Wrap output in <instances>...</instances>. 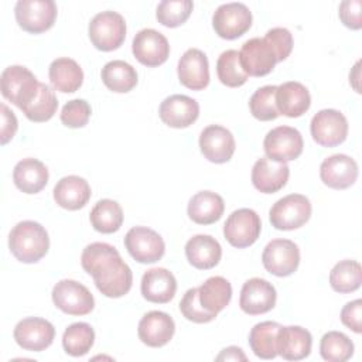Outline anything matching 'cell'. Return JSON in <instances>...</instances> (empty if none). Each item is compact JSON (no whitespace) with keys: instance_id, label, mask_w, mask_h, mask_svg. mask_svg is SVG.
I'll return each mask as SVG.
<instances>
[{"instance_id":"6da1fadb","label":"cell","mask_w":362,"mask_h":362,"mask_svg":"<svg viewBox=\"0 0 362 362\" xmlns=\"http://www.w3.org/2000/svg\"><path fill=\"white\" fill-rule=\"evenodd\" d=\"M81 264L103 296L119 298L130 291L133 273L115 246L105 242L88 245L82 252Z\"/></svg>"},{"instance_id":"7a4b0ae2","label":"cell","mask_w":362,"mask_h":362,"mask_svg":"<svg viewBox=\"0 0 362 362\" xmlns=\"http://www.w3.org/2000/svg\"><path fill=\"white\" fill-rule=\"evenodd\" d=\"M8 247L18 262L37 263L49 249L48 232L35 221H21L10 230Z\"/></svg>"},{"instance_id":"3957f363","label":"cell","mask_w":362,"mask_h":362,"mask_svg":"<svg viewBox=\"0 0 362 362\" xmlns=\"http://www.w3.org/2000/svg\"><path fill=\"white\" fill-rule=\"evenodd\" d=\"M40 83L34 74L21 65L7 66L0 78L1 95L18 109H24L37 96Z\"/></svg>"},{"instance_id":"277c9868","label":"cell","mask_w":362,"mask_h":362,"mask_svg":"<svg viewBox=\"0 0 362 362\" xmlns=\"http://www.w3.org/2000/svg\"><path fill=\"white\" fill-rule=\"evenodd\" d=\"M89 38L96 49L113 51L117 49L126 38V23L122 14L106 10L98 13L88 27Z\"/></svg>"},{"instance_id":"5b68a950","label":"cell","mask_w":362,"mask_h":362,"mask_svg":"<svg viewBox=\"0 0 362 362\" xmlns=\"http://www.w3.org/2000/svg\"><path fill=\"white\" fill-rule=\"evenodd\" d=\"M311 216V202L305 195L288 194L270 208L269 219L279 230H293L301 228Z\"/></svg>"},{"instance_id":"8992f818","label":"cell","mask_w":362,"mask_h":362,"mask_svg":"<svg viewBox=\"0 0 362 362\" xmlns=\"http://www.w3.org/2000/svg\"><path fill=\"white\" fill-rule=\"evenodd\" d=\"M18 25L31 34L49 30L57 18V4L52 0H18L14 7Z\"/></svg>"},{"instance_id":"52a82bcc","label":"cell","mask_w":362,"mask_h":362,"mask_svg":"<svg viewBox=\"0 0 362 362\" xmlns=\"http://www.w3.org/2000/svg\"><path fill=\"white\" fill-rule=\"evenodd\" d=\"M51 296L55 307L68 315H86L95 307L92 293L83 284L71 279L58 281Z\"/></svg>"},{"instance_id":"ba28073f","label":"cell","mask_w":362,"mask_h":362,"mask_svg":"<svg viewBox=\"0 0 362 362\" xmlns=\"http://www.w3.org/2000/svg\"><path fill=\"white\" fill-rule=\"evenodd\" d=\"M304 141L301 133L291 126H277L272 129L264 140L263 148L267 158L287 163L300 157L303 153Z\"/></svg>"},{"instance_id":"9c48e42d","label":"cell","mask_w":362,"mask_h":362,"mask_svg":"<svg viewBox=\"0 0 362 362\" xmlns=\"http://www.w3.org/2000/svg\"><path fill=\"white\" fill-rule=\"evenodd\" d=\"M260 230V218L250 208H240L233 211L223 225L225 239L238 249L253 245L257 240Z\"/></svg>"},{"instance_id":"30bf717a","label":"cell","mask_w":362,"mask_h":362,"mask_svg":"<svg viewBox=\"0 0 362 362\" xmlns=\"http://www.w3.org/2000/svg\"><path fill=\"white\" fill-rule=\"evenodd\" d=\"M310 132L317 144L335 147L345 141L348 136V122L339 110L322 109L313 116Z\"/></svg>"},{"instance_id":"8fae6325","label":"cell","mask_w":362,"mask_h":362,"mask_svg":"<svg viewBox=\"0 0 362 362\" xmlns=\"http://www.w3.org/2000/svg\"><path fill=\"white\" fill-rule=\"evenodd\" d=\"M212 25L221 38L236 40L250 28L252 13L243 3H225L215 10Z\"/></svg>"},{"instance_id":"7c38bea8","label":"cell","mask_w":362,"mask_h":362,"mask_svg":"<svg viewBox=\"0 0 362 362\" xmlns=\"http://www.w3.org/2000/svg\"><path fill=\"white\" fill-rule=\"evenodd\" d=\"M124 246L129 255L139 263H156L165 252L163 238L146 226H134L124 236Z\"/></svg>"},{"instance_id":"4fadbf2b","label":"cell","mask_w":362,"mask_h":362,"mask_svg":"<svg viewBox=\"0 0 362 362\" xmlns=\"http://www.w3.org/2000/svg\"><path fill=\"white\" fill-rule=\"evenodd\" d=\"M262 262L269 273L277 277H286L297 270L300 264V249L290 239H273L266 245Z\"/></svg>"},{"instance_id":"5bb4252c","label":"cell","mask_w":362,"mask_h":362,"mask_svg":"<svg viewBox=\"0 0 362 362\" xmlns=\"http://www.w3.org/2000/svg\"><path fill=\"white\" fill-rule=\"evenodd\" d=\"M13 337L18 346L31 352L47 349L55 337L54 325L44 318L28 317L17 322Z\"/></svg>"},{"instance_id":"9a60e30c","label":"cell","mask_w":362,"mask_h":362,"mask_svg":"<svg viewBox=\"0 0 362 362\" xmlns=\"http://www.w3.org/2000/svg\"><path fill=\"white\" fill-rule=\"evenodd\" d=\"M132 51L140 64L153 68L167 61L170 55V44L160 31L154 28H143L134 35Z\"/></svg>"},{"instance_id":"2e32d148","label":"cell","mask_w":362,"mask_h":362,"mask_svg":"<svg viewBox=\"0 0 362 362\" xmlns=\"http://www.w3.org/2000/svg\"><path fill=\"white\" fill-rule=\"evenodd\" d=\"M239 59L243 71L250 76H264L270 74L277 64L276 54L264 38H250L243 42L239 51Z\"/></svg>"},{"instance_id":"e0dca14e","label":"cell","mask_w":362,"mask_h":362,"mask_svg":"<svg viewBox=\"0 0 362 362\" xmlns=\"http://www.w3.org/2000/svg\"><path fill=\"white\" fill-rule=\"evenodd\" d=\"M277 293L272 283L264 279L253 277L243 283L239 305L249 315H259L270 311L276 305Z\"/></svg>"},{"instance_id":"ac0fdd59","label":"cell","mask_w":362,"mask_h":362,"mask_svg":"<svg viewBox=\"0 0 362 362\" xmlns=\"http://www.w3.org/2000/svg\"><path fill=\"white\" fill-rule=\"evenodd\" d=\"M199 148L206 160L215 164L229 161L235 153L233 134L223 126H206L199 136Z\"/></svg>"},{"instance_id":"d6986e66","label":"cell","mask_w":362,"mask_h":362,"mask_svg":"<svg viewBox=\"0 0 362 362\" xmlns=\"http://www.w3.org/2000/svg\"><path fill=\"white\" fill-rule=\"evenodd\" d=\"M158 115L163 123L174 129H184L191 126L199 116V105L195 99L187 95H171L165 98Z\"/></svg>"},{"instance_id":"ffe728a7","label":"cell","mask_w":362,"mask_h":362,"mask_svg":"<svg viewBox=\"0 0 362 362\" xmlns=\"http://www.w3.org/2000/svg\"><path fill=\"white\" fill-rule=\"evenodd\" d=\"M321 181L334 189L349 188L358 178V164L346 154H332L320 165Z\"/></svg>"},{"instance_id":"44dd1931","label":"cell","mask_w":362,"mask_h":362,"mask_svg":"<svg viewBox=\"0 0 362 362\" xmlns=\"http://www.w3.org/2000/svg\"><path fill=\"white\" fill-rule=\"evenodd\" d=\"M178 79L192 90H202L209 83V64L206 55L198 48L187 49L178 61Z\"/></svg>"},{"instance_id":"7402d4cb","label":"cell","mask_w":362,"mask_h":362,"mask_svg":"<svg viewBox=\"0 0 362 362\" xmlns=\"http://www.w3.org/2000/svg\"><path fill=\"white\" fill-rule=\"evenodd\" d=\"M175 332L174 320L163 311H150L139 322L137 334L143 344L151 348L167 345Z\"/></svg>"},{"instance_id":"603a6c76","label":"cell","mask_w":362,"mask_h":362,"mask_svg":"<svg viewBox=\"0 0 362 362\" xmlns=\"http://www.w3.org/2000/svg\"><path fill=\"white\" fill-rule=\"evenodd\" d=\"M290 168L286 163H279L267 157L259 158L252 168V182L263 194L280 191L288 180Z\"/></svg>"},{"instance_id":"cb8c5ba5","label":"cell","mask_w":362,"mask_h":362,"mask_svg":"<svg viewBox=\"0 0 362 362\" xmlns=\"http://www.w3.org/2000/svg\"><path fill=\"white\" fill-rule=\"evenodd\" d=\"M313 337L310 331L298 325L280 327L277 332V355L286 361H301L311 352Z\"/></svg>"},{"instance_id":"d4e9b609","label":"cell","mask_w":362,"mask_h":362,"mask_svg":"<svg viewBox=\"0 0 362 362\" xmlns=\"http://www.w3.org/2000/svg\"><path fill=\"white\" fill-rule=\"evenodd\" d=\"M140 288L147 301L165 304L175 296L177 280L170 270L164 267H153L143 274Z\"/></svg>"},{"instance_id":"484cf974","label":"cell","mask_w":362,"mask_h":362,"mask_svg":"<svg viewBox=\"0 0 362 362\" xmlns=\"http://www.w3.org/2000/svg\"><path fill=\"white\" fill-rule=\"evenodd\" d=\"M310 105L311 96L303 83L288 81L277 86L276 106L280 115L287 117H300L310 109Z\"/></svg>"},{"instance_id":"4316f807","label":"cell","mask_w":362,"mask_h":362,"mask_svg":"<svg viewBox=\"0 0 362 362\" xmlns=\"http://www.w3.org/2000/svg\"><path fill=\"white\" fill-rule=\"evenodd\" d=\"M90 198V187L88 181L79 175L62 177L54 187L55 202L68 211L83 208Z\"/></svg>"},{"instance_id":"83f0119b","label":"cell","mask_w":362,"mask_h":362,"mask_svg":"<svg viewBox=\"0 0 362 362\" xmlns=\"http://www.w3.org/2000/svg\"><path fill=\"white\" fill-rule=\"evenodd\" d=\"M185 256L195 269L208 270L219 263L222 247L211 235H195L185 243Z\"/></svg>"},{"instance_id":"f1b7e54d","label":"cell","mask_w":362,"mask_h":362,"mask_svg":"<svg viewBox=\"0 0 362 362\" xmlns=\"http://www.w3.org/2000/svg\"><path fill=\"white\" fill-rule=\"evenodd\" d=\"M48 168L37 158L27 157L20 160L13 170V181L24 194H37L48 182Z\"/></svg>"},{"instance_id":"f546056e","label":"cell","mask_w":362,"mask_h":362,"mask_svg":"<svg viewBox=\"0 0 362 362\" xmlns=\"http://www.w3.org/2000/svg\"><path fill=\"white\" fill-rule=\"evenodd\" d=\"M225 211L223 199L212 191H199L188 202V216L198 225H211L221 219Z\"/></svg>"},{"instance_id":"4dcf8cb0","label":"cell","mask_w":362,"mask_h":362,"mask_svg":"<svg viewBox=\"0 0 362 362\" xmlns=\"http://www.w3.org/2000/svg\"><path fill=\"white\" fill-rule=\"evenodd\" d=\"M48 76L51 85L62 93L76 92L83 82V72L79 64L75 59L65 57L57 58L51 62Z\"/></svg>"},{"instance_id":"1f68e13d","label":"cell","mask_w":362,"mask_h":362,"mask_svg":"<svg viewBox=\"0 0 362 362\" xmlns=\"http://www.w3.org/2000/svg\"><path fill=\"white\" fill-rule=\"evenodd\" d=\"M198 297L202 307L209 313H221L232 298V286L222 276H214L198 287Z\"/></svg>"},{"instance_id":"d6a6232c","label":"cell","mask_w":362,"mask_h":362,"mask_svg":"<svg viewBox=\"0 0 362 362\" xmlns=\"http://www.w3.org/2000/svg\"><path fill=\"white\" fill-rule=\"evenodd\" d=\"M105 86L117 93L130 92L137 85V72L126 61L113 59L105 64L100 72Z\"/></svg>"},{"instance_id":"836d02e7","label":"cell","mask_w":362,"mask_h":362,"mask_svg":"<svg viewBox=\"0 0 362 362\" xmlns=\"http://www.w3.org/2000/svg\"><path fill=\"white\" fill-rule=\"evenodd\" d=\"M281 325L274 321L256 324L249 334V345L253 354L260 359H273L277 356V332Z\"/></svg>"},{"instance_id":"e575fe53","label":"cell","mask_w":362,"mask_h":362,"mask_svg":"<svg viewBox=\"0 0 362 362\" xmlns=\"http://www.w3.org/2000/svg\"><path fill=\"white\" fill-rule=\"evenodd\" d=\"M95 230L100 233L117 232L123 223L122 206L113 199H100L95 204L89 215Z\"/></svg>"},{"instance_id":"d590c367","label":"cell","mask_w":362,"mask_h":362,"mask_svg":"<svg viewBox=\"0 0 362 362\" xmlns=\"http://www.w3.org/2000/svg\"><path fill=\"white\" fill-rule=\"evenodd\" d=\"M362 283V267L355 260L338 262L329 273V284L337 293H352L361 287Z\"/></svg>"},{"instance_id":"8d00e7d4","label":"cell","mask_w":362,"mask_h":362,"mask_svg":"<svg viewBox=\"0 0 362 362\" xmlns=\"http://www.w3.org/2000/svg\"><path fill=\"white\" fill-rule=\"evenodd\" d=\"M95 342V331L86 322L71 324L62 335L64 351L71 356L86 355Z\"/></svg>"},{"instance_id":"74e56055","label":"cell","mask_w":362,"mask_h":362,"mask_svg":"<svg viewBox=\"0 0 362 362\" xmlns=\"http://www.w3.org/2000/svg\"><path fill=\"white\" fill-rule=\"evenodd\" d=\"M57 107L58 100L54 90L45 83H40L37 96L21 110L28 120L41 123L49 120L55 115Z\"/></svg>"},{"instance_id":"f35d334b","label":"cell","mask_w":362,"mask_h":362,"mask_svg":"<svg viewBox=\"0 0 362 362\" xmlns=\"http://www.w3.org/2000/svg\"><path fill=\"white\" fill-rule=\"evenodd\" d=\"M216 74L218 79L229 88L242 86L249 78L240 65L239 52L236 49H226L219 55L216 61Z\"/></svg>"},{"instance_id":"ab89813d","label":"cell","mask_w":362,"mask_h":362,"mask_svg":"<svg viewBox=\"0 0 362 362\" xmlns=\"http://www.w3.org/2000/svg\"><path fill=\"white\" fill-rule=\"evenodd\" d=\"M320 354L328 362H345L354 355V344L344 332L329 331L321 338Z\"/></svg>"},{"instance_id":"60d3db41","label":"cell","mask_w":362,"mask_h":362,"mask_svg":"<svg viewBox=\"0 0 362 362\" xmlns=\"http://www.w3.org/2000/svg\"><path fill=\"white\" fill-rule=\"evenodd\" d=\"M276 85H266L259 88L249 100V109L253 117L262 122L274 120L279 117V110L276 106Z\"/></svg>"},{"instance_id":"b9f144b4","label":"cell","mask_w":362,"mask_h":362,"mask_svg":"<svg viewBox=\"0 0 362 362\" xmlns=\"http://www.w3.org/2000/svg\"><path fill=\"white\" fill-rule=\"evenodd\" d=\"M192 8L194 3L191 0H163L157 6L156 17L163 25L174 28L188 20Z\"/></svg>"},{"instance_id":"7bdbcfd3","label":"cell","mask_w":362,"mask_h":362,"mask_svg":"<svg viewBox=\"0 0 362 362\" xmlns=\"http://www.w3.org/2000/svg\"><path fill=\"white\" fill-rule=\"evenodd\" d=\"M180 311L188 321H192L197 324L209 322V321L215 320L218 315L215 313L206 311L202 307L199 297H198V287H194V288H189L185 291L184 297L180 301Z\"/></svg>"},{"instance_id":"ee69618b","label":"cell","mask_w":362,"mask_h":362,"mask_svg":"<svg viewBox=\"0 0 362 362\" xmlns=\"http://www.w3.org/2000/svg\"><path fill=\"white\" fill-rule=\"evenodd\" d=\"M90 113V106L85 99H72L64 105L59 117L62 124H65L66 127L78 129L83 127L88 123Z\"/></svg>"},{"instance_id":"f6af8a7d","label":"cell","mask_w":362,"mask_h":362,"mask_svg":"<svg viewBox=\"0 0 362 362\" xmlns=\"http://www.w3.org/2000/svg\"><path fill=\"white\" fill-rule=\"evenodd\" d=\"M263 38L273 48L277 62L284 61L290 55V52L293 49V35L287 28L274 27V28L269 30Z\"/></svg>"},{"instance_id":"bcb514c9","label":"cell","mask_w":362,"mask_h":362,"mask_svg":"<svg viewBox=\"0 0 362 362\" xmlns=\"http://www.w3.org/2000/svg\"><path fill=\"white\" fill-rule=\"evenodd\" d=\"M362 1L345 0L339 4V18L342 24L351 30L362 28Z\"/></svg>"},{"instance_id":"7dc6e473","label":"cell","mask_w":362,"mask_h":362,"mask_svg":"<svg viewBox=\"0 0 362 362\" xmlns=\"http://www.w3.org/2000/svg\"><path fill=\"white\" fill-rule=\"evenodd\" d=\"M341 321L356 334L362 332V300L349 301L341 310Z\"/></svg>"},{"instance_id":"c3c4849f","label":"cell","mask_w":362,"mask_h":362,"mask_svg":"<svg viewBox=\"0 0 362 362\" xmlns=\"http://www.w3.org/2000/svg\"><path fill=\"white\" fill-rule=\"evenodd\" d=\"M0 113H1V126H0V143L4 146L7 144L16 134L18 122L16 115L4 105H0Z\"/></svg>"},{"instance_id":"681fc988","label":"cell","mask_w":362,"mask_h":362,"mask_svg":"<svg viewBox=\"0 0 362 362\" xmlns=\"http://www.w3.org/2000/svg\"><path fill=\"white\" fill-rule=\"evenodd\" d=\"M246 355L243 351L238 346H228L221 351V354L216 356V361H246Z\"/></svg>"},{"instance_id":"f907efd6","label":"cell","mask_w":362,"mask_h":362,"mask_svg":"<svg viewBox=\"0 0 362 362\" xmlns=\"http://www.w3.org/2000/svg\"><path fill=\"white\" fill-rule=\"evenodd\" d=\"M359 61L355 64V66H354V72H351L349 74V82L352 83V86L355 88V90L356 92H361L359 90V85H358V81H359Z\"/></svg>"}]
</instances>
